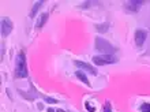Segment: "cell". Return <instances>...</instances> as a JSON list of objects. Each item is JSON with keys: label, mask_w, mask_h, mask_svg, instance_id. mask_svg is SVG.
<instances>
[{"label": "cell", "mask_w": 150, "mask_h": 112, "mask_svg": "<svg viewBox=\"0 0 150 112\" xmlns=\"http://www.w3.org/2000/svg\"><path fill=\"white\" fill-rule=\"evenodd\" d=\"M103 112H112V105L109 101H107L105 104H104V111Z\"/></svg>", "instance_id": "14"}, {"label": "cell", "mask_w": 150, "mask_h": 112, "mask_svg": "<svg viewBox=\"0 0 150 112\" xmlns=\"http://www.w3.org/2000/svg\"><path fill=\"white\" fill-rule=\"evenodd\" d=\"M93 63L96 66H105V64H113L117 63V57L113 55H97L93 56Z\"/></svg>", "instance_id": "3"}, {"label": "cell", "mask_w": 150, "mask_h": 112, "mask_svg": "<svg viewBox=\"0 0 150 112\" xmlns=\"http://www.w3.org/2000/svg\"><path fill=\"white\" fill-rule=\"evenodd\" d=\"M143 3L145 1H142V0H128V1H124V10L127 12L135 14V12H138L142 8Z\"/></svg>", "instance_id": "4"}, {"label": "cell", "mask_w": 150, "mask_h": 112, "mask_svg": "<svg viewBox=\"0 0 150 112\" xmlns=\"http://www.w3.org/2000/svg\"><path fill=\"white\" fill-rule=\"evenodd\" d=\"M85 107H86V109H87L89 112H94V111H96L94 107H91V105L89 104V103H85Z\"/></svg>", "instance_id": "16"}, {"label": "cell", "mask_w": 150, "mask_h": 112, "mask_svg": "<svg viewBox=\"0 0 150 112\" xmlns=\"http://www.w3.org/2000/svg\"><path fill=\"white\" fill-rule=\"evenodd\" d=\"M42 99L47 101V103H51V104H56V103H57V100H55V99H51V97H47V96H42Z\"/></svg>", "instance_id": "15"}, {"label": "cell", "mask_w": 150, "mask_h": 112, "mask_svg": "<svg viewBox=\"0 0 150 112\" xmlns=\"http://www.w3.org/2000/svg\"><path fill=\"white\" fill-rule=\"evenodd\" d=\"M94 4H98L97 1H85V3H82L79 7L81 8H89V7H93Z\"/></svg>", "instance_id": "13"}, {"label": "cell", "mask_w": 150, "mask_h": 112, "mask_svg": "<svg viewBox=\"0 0 150 112\" xmlns=\"http://www.w3.org/2000/svg\"><path fill=\"white\" fill-rule=\"evenodd\" d=\"M14 29V23L10 18H1V36L7 37Z\"/></svg>", "instance_id": "5"}, {"label": "cell", "mask_w": 150, "mask_h": 112, "mask_svg": "<svg viewBox=\"0 0 150 112\" xmlns=\"http://www.w3.org/2000/svg\"><path fill=\"white\" fill-rule=\"evenodd\" d=\"M48 18H49V14H48V12H44V14H41L40 19L37 21V23H36V28H37V29L44 28V26H45V23H47Z\"/></svg>", "instance_id": "8"}, {"label": "cell", "mask_w": 150, "mask_h": 112, "mask_svg": "<svg viewBox=\"0 0 150 112\" xmlns=\"http://www.w3.org/2000/svg\"><path fill=\"white\" fill-rule=\"evenodd\" d=\"M15 75H16V78H28V75H29L28 64H26V57H25L23 52H21L19 55L16 56Z\"/></svg>", "instance_id": "1"}, {"label": "cell", "mask_w": 150, "mask_h": 112, "mask_svg": "<svg viewBox=\"0 0 150 112\" xmlns=\"http://www.w3.org/2000/svg\"><path fill=\"white\" fill-rule=\"evenodd\" d=\"M94 47L97 51L103 52L104 55H112V53H115L116 49H117V48H115L111 43H108L105 38H103V37H96Z\"/></svg>", "instance_id": "2"}, {"label": "cell", "mask_w": 150, "mask_h": 112, "mask_svg": "<svg viewBox=\"0 0 150 112\" xmlns=\"http://www.w3.org/2000/svg\"><path fill=\"white\" fill-rule=\"evenodd\" d=\"M48 112H56V111H53L52 108H49V109H48Z\"/></svg>", "instance_id": "17"}, {"label": "cell", "mask_w": 150, "mask_h": 112, "mask_svg": "<svg viewBox=\"0 0 150 112\" xmlns=\"http://www.w3.org/2000/svg\"><path fill=\"white\" fill-rule=\"evenodd\" d=\"M44 3H45L44 0H40V1H36V3H34V6H33V8L30 10V15H29V16H30V18H34V16H36V14L38 12V10L41 8V6H42Z\"/></svg>", "instance_id": "9"}, {"label": "cell", "mask_w": 150, "mask_h": 112, "mask_svg": "<svg viewBox=\"0 0 150 112\" xmlns=\"http://www.w3.org/2000/svg\"><path fill=\"white\" fill-rule=\"evenodd\" d=\"M74 64L76 66V67L81 68V70H85V71H89L90 74H93V75H97V70H96L91 64L85 63V62H79V60H75Z\"/></svg>", "instance_id": "7"}, {"label": "cell", "mask_w": 150, "mask_h": 112, "mask_svg": "<svg viewBox=\"0 0 150 112\" xmlns=\"http://www.w3.org/2000/svg\"><path fill=\"white\" fill-rule=\"evenodd\" d=\"M96 30L98 33H101V34H103V33H107L108 30H109V23H107V22H105V23H97L96 25Z\"/></svg>", "instance_id": "10"}, {"label": "cell", "mask_w": 150, "mask_h": 112, "mask_svg": "<svg viewBox=\"0 0 150 112\" xmlns=\"http://www.w3.org/2000/svg\"><path fill=\"white\" fill-rule=\"evenodd\" d=\"M75 75H76V78H79V79L82 81V82H85L87 86H90V82H89V79H87V77L85 75V72H82L81 70H78V71L75 72Z\"/></svg>", "instance_id": "11"}, {"label": "cell", "mask_w": 150, "mask_h": 112, "mask_svg": "<svg viewBox=\"0 0 150 112\" xmlns=\"http://www.w3.org/2000/svg\"><path fill=\"white\" fill-rule=\"evenodd\" d=\"M56 112H66V111H63V109H57Z\"/></svg>", "instance_id": "18"}, {"label": "cell", "mask_w": 150, "mask_h": 112, "mask_svg": "<svg viewBox=\"0 0 150 112\" xmlns=\"http://www.w3.org/2000/svg\"><path fill=\"white\" fill-rule=\"evenodd\" d=\"M139 111L141 112H150V103H143V104L139 107Z\"/></svg>", "instance_id": "12"}, {"label": "cell", "mask_w": 150, "mask_h": 112, "mask_svg": "<svg viewBox=\"0 0 150 112\" xmlns=\"http://www.w3.org/2000/svg\"><path fill=\"white\" fill-rule=\"evenodd\" d=\"M146 37H147L146 30L138 29V30L135 32V44H137V47H143L145 41H146Z\"/></svg>", "instance_id": "6"}]
</instances>
